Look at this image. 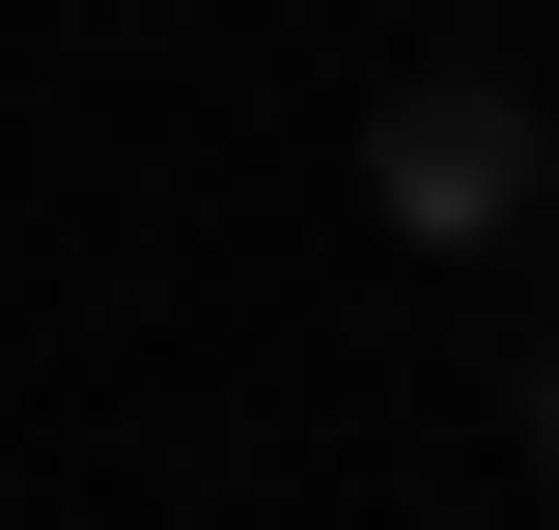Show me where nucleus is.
Listing matches in <instances>:
<instances>
[{
  "label": "nucleus",
  "instance_id": "1",
  "mask_svg": "<svg viewBox=\"0 0 559 530\" xmlns=\"http://www.w3.org/2000/svg\"><path fill=\"white\" fill-rule=\"evenodd\" d=\"M364 196H392L419 252H503V224L559 196V140L503 112V84H392V112H364Z\"/></svg>",
  "mask_w": 559,
  "mask_h": 530
},
{
  "label": "nucleus",
  "instance_id": "2",
  "mask_svg": "<svg viewBox=\"0 0 559 530\" xmlns=\"http://www.w3.org/2000/svg\"><path fill=\"white\" fill-rule=\"evenodd\" d=\"M532 474H559V335H532Z\"/></svg>",
  "mask_w": 559,
  "mask_h": 530
}]
</instances>
